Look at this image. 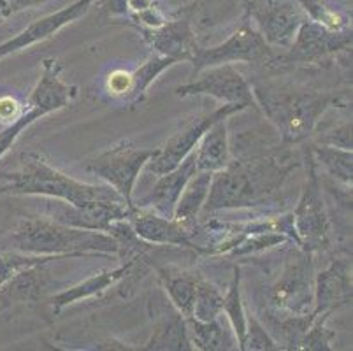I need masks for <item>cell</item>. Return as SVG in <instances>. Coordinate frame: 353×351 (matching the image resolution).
I'll use <instances>...</instances> for the list:
<instances>
[{"instance_id":"cell-1","label":"cell","mask_w":353,"mask_h":351,"mask_svg":"<svg viewBox=\"0 0 353 351\" xmlns=\"http://www.w3.org/2000/svg\"><path fill=\"white\" fill-rule=\"evenodd\" d=\"M299 162L288 150H271L246 159L230 160L213 174L202 212L250 209L272 204L288 174Z\"/></svg>"},{"instance_id":"cell-2","label":"cell","mask_w":353,"mask_h":351,"mask_svg":"<svg viewBox=\"0 0 353 351\" xmlns=\"http://www.w3.org/2000/svg\"><path fill=\"white\" fill-rule=\"evenodd\" d=\"M256 109L281 134L285 146L304 143L316 130L323 112L339 99L334 93L319 92L292 83H255L252 86Z\"/></svg>"},{"instance_id":"cell-3","label":"cell","mask_w":353,"mask_h":351,"mask_svg":"<svg viewBox=\"0 0 353 351\" xmlns=\"http://www.w3.org/2000/svg\"><path fill=\"white\" fill-rule=\"evenodd\" d=\"M9 250L28 255L109 257L121 255L120 243L99 230H86L51 220L50 217H23L6 237Z\"/></svg>"},{"instance_id":"cell-4","label":"cell","mask_w":353,"mask_h":351,"mask_svg":"<svg viewBox=\"0 0 353 351\" xmlns=\"http://www.w3.org/2000/svg\"><path fill=\"white\" fill-rule=\"evenodd\" d=\"M0 176L6 179V185L0 186V195H39L72 205L95 201H123L109 185L78 181L35 153L21 154L20 167Z\"/></svg>"},{"instance_id":"cell-5","label":"cell","mask_w":353,"mask_h":351,"mask_svg":"<svg viewBox=\"0 0 353 351\" xmlns=\"http://www.w3.org/2000/svg\"><path fill=\"white\" fill-rule=\"evenodd\" d=\"M41 66L43 72L28 97V111L21 112L20 118H16L4 130H0V159L11 150L12 144L30 125L69 106L78 93V86L67 85L62 79L63 66L57 58H44Z\"/></svg>"},{"instance_id":"cell-6","label":"cell","mask_w":353,"mask_h":351,"mask_svg":"<svg viewBox=\"0 0 353 351\" xmlns=\"http://www.w3.org/2000/svg\"><path fill=\"white\" fill-rule=\"evenodd\" d=\"M304 162H306V181L299 202L292 211V220H294L295 244L301 250L316 253L329 248L330 220L322 195L319 166L314 162L310 146L304 150Z\"/></svg>"},{"instance_id":"cell-7","label":"cell","mask_w":353,"mask_h":351,"mask_svg":"<svg viewBox=\"0 0 353 351\" xmlns=\"http://www.w3.org/2000/svg\"><path fill=\"white\" fill-rule=\"evenodd\" d=\"M159 153V148H139L136 144L121 141L114 146L108 148L102 153L83 162V169L101 178L125 201L128 208H134V186L141 170L146 163Z\"/></svg>"},{"instance_id":"cell-8","label":"cell","mask_w":353,"mask_h":351,"mask_svg":"<svg viewBox=\"0 0 353 351\" xmlns=\"http://www.w3.org/2000/svg\"><path fill=\"white\" fill-rule=\"evenodd\" d=\"M314 263L313 253L297 250L285 262L280 276L269 288V304L274 314L304 317L313 313Z\"/></svg>"},{"instance_id":"cell-9","label":"cell","mask_w":353,"mask_h":351,"mask_svg":"<svg viewBox=\"0 0 353 351\" xmlns=\"http://www.w3.org/2000/svg\"><path fill=\"white\" fill-rule=\"evenodd\" d=\"M274 58L272 48L265 43L255 25L250 21L248 14L243 18L239 27L232 32L227 41L213 48H199L192 58L194 76L210 67L225 63H248V66H268Z\"/></svg>"},{"instance_id":"cell-10","label":"cell","mask_w":353,"mask_h":351,"mask_svg":"<svg viewBox=\"0 0 353 351\" xmlns=\"http://www.w3.org/2000/svg\"><path fill=\"white\" fill-rule=\"evenodd\" d=\"M246 14L271 48H288L307 19L297 0H248Z\"/></svg>"},{"instance_id":"cell-11","label":"cell","mask_w":353,"mask_h":351,"mask_svg":"<svg viewBox=\"0 0 353 351\" xmlns=\"http://www.w3.org/2000/svg\"><path fill=\"white\" fill-rule=\"evenodd\" d=\"M194 81L181 85L174 90L178 97L208 95L223 104H241L245 108H255L252 85L243 74L230 63L204 69L194 76Z\"/></svg>"},{"instance_id":"cell-12","label":"cell","mask_w":353,"mask_h":351,"mask_svg":"<svg viewBox=\"0 0 353 351\" xmlns=\"http://www.w3.org/2000/svg\"><path fill=\"white\" fill-rule=\"evenodd\" d=\"M243 109L246 108L241 104H223L216 111L192 120L181 130L176 132L162 148H159V153L146 163L148 172L155 174V176H162V174L178 167L197 148L201 137L211 125L216 123L218 120L229 118V116L236 114V112L243 111Z\"/></svg>"},{"instance_id":"cell-13","label":"cell","mask_w":353,"mask_h":351,"mask_svg":"<svg viewBox=\"0 0 353 351\" xmlns=\"http://www.w3.org/2000/svg\"><path fill=\"white\" fill-rule=\"evenodd\" d=\"M352 30H330L307 18L287 48L288 63H320L352 48Z\"/></svg>"},{"instance_id":"cell-14","label":"cell","mask_w":353,"mask_h":351,"mask_svg":"<svg viewBox=\"0 0 353 351\" xmlns=\"http://www.w3.org/2000/svg\"><path fill=\"white\" fill-rule=\"evenodd\" d=\"M48 202V217L60 223L86 230H99L111 234L114 223L127 220L130 209L123 201H95L83 205H72L69 202Z\"/></svg>"},{"instance_id":"cell-15","label":"cell","mask_w":353,"mask_h":351,"mask_svg":"<svg viewBox=\"0 0 353 351\" xmlns=\"http://www.w3.org/2000/svg\"><path fill=\"white\" fill-rule=\"evenodd\" d=\"M144 43L152 48L157 54L172 58L178 62H192L195 51L199 50L195 39L194 27H192V11L183 12L181 16L172 19H165V23L157 28L136 27Z\"/></svg>"},{"instance_id":"cell-16","label":"cell","mask_w":353,"mask_h":351,"mask_svg":"<svg viewBox=\"0 0 353 351\" xmlns=\"http://www.w3.org/2000/svg\"><path fill=\"white\" fill-rule=\"evenodd\" d=\"M174 63L172 58L152 54L136 70H113L105 77V92L123 104L137 106L144 101L148 88L155 83L157 77Z\"/></svg>"},{"instance_id":"cell-17","label":"cell","mask_w":353,"mask_h":351,"mask_svg":"<svg viewBox=\"0 0 353 351\" xmlns=\"http://www.w3.org/2000/svg\"><path fill=\"white\" fill-rule=\"evenodd\" d=\"M94 2L95 0H76V2H72L67 8L59 9V11L43 16L37 21L30 23L20 34H16L14 37L8 39L4 43H0V60L9 57V54L25 50V48H30L34 44L43 43L46 39L53 37L57 32L65 28L67 25L74 23L76 19L83 18L90 11Z\"/></svg>"},{"instance_id":"cell-18","label":"cell","mask_w":353,"mask_h":351,"mask_svg":"<svg viewBox=\"0 0 353 351\" xmlns=\"http://www.w3.org/2000/svg\"><path fill=\"white\" fill-rule=\"evenodd\" d=\"M352 260L334 259L314 274L313 313H334L352 302Z\"/></svg>"},{"instance_id":"cell-19","label":"cell","mask_w":353,"mask_h":351,"mask_svg":"<svg viewBox=\"0 0 353 351\" xmlns=\"http://www.w3.org/2000/svg\"><path fill=\"white\" fill-rule=\"evenodd\" d=\"M128 223L134 234L143 243L160 244V246H179L194 250L192 232L179 225L174 218H167L159 214L146 205H134L128 212Z\"/></svg>"},{"instance_id":"cell-20","label":"cell","mask_w":353,"mask_h":351,"mask_svg":"<svg viewBox=\"0 0 353 351\" xmlns=\"http://www.w3.org/2000/svg\"><path fill=\"white\" fill-rule=\"evenodd\" d=\"M195 172H197V163H195V154L192 151L178 167L159 176V181L155 183L150 197L144 201L143 205H152L153 211H157L159 214L172 218L176 202H178L185 185L190 181Z\"/></svg>"},{"instance_id":"cell-21","label":"cell","mask_w":353,"mask_h":351,"mask_svg":"<svg viewBox=\"0 0 353 351\" xmlns=\"http://www.w3.org/2000/svg\"><path fill=\"white\" fill-rule=\"evenodd\" d=\"M136 260L128 259L127 262L121 263V265L114 267V269L102 270L99 274H94L92 278L85 279V281L78 283V285L70 286V288L63 290L60 294H57L54 297H51V305H53V313L59 314L63 308L67 305H72L79 301H85V299L95 297V295H101L102 292H105L108 288H111L113 285H117L120 279H123L125 276L130 272V269L134 267Z\"/></svg>"},{"instance_id":"cell-22","label":"cell","mask_w":353,"mask_h":351,"mask_svg":"<svg viewBox=\"0 0 353 351\" xmlns=\"http://www.w3.org/2000/svg\"><path fill=\"white\" fill-rule=\"evenodd\" d=\"M188 337L194 350L201 351H232L239 350L232 327L227 321L225 314L213 318L210 321H199L195 318H187Z\"/></svg>"},{"instance_id":"cell-23","label":"cell","mask_w":353,"mask_h":351,"mask_svg":"<svg viewBox=\"0 0 353 351\" xmlns=\"http://www.w3.org/2000/svg\"><path fill=\"white\" fill-rule=\"evenodd\" d=\"M227 120L229 118H223L211 125L199 141L197 148L194 150L197 170H208V172L214 174L230 162Z\"/></svg>"},{"instance_id":"cell-24","label":"cell","mask_w":353,"mask_h":351,"mask_svg":"<svg viewBox=\"0 0 353 351\" xmlns=\"http://www.w3.org/2000/svg\"><path fill=\"white\" fill-rule=\"evenodd\" d=\"M141 350L146 351H192L194 346L188 337L187 318L178 309L171 308L153 328L152 337Z\"/></svg>"},{"instance_id":"cell-25","label":"cell","mask_w":353,"mask_h":351,"mask_svg":"<svg viewBox=\"0 0 353 351\" xmlns=\"http://www.w3.org/2000/svg\"><path fill=\"white\" fill-rule=\"evenodd\" d=\"M157 274L165 288L169 301L172 308L178 309L179 313L185 318L192 314V305H194L195 290L197 283L201 279V274L197 270L179 269L176 265H163L157 267Z\"/></svg>"},{"instance_id":"cell-26","label":"cell","mask_w":353,"mask_h":351,"mask_svg":"<svg viewBox=\"0 0 353 351\" xmlns=\"http://www.w3.org/2000/svg\"><path fill=\"white\" fill-rule=\"evenodd\" d=\"M211 179H213V172L197 170L190 178V181L185 185L178 202H176L172 218L190 232L197 227V220L201 217L202 208L206 204L208 193H210Z\"/></svg>"},{"instance_id":"cell-27","label":"cell","mask_w":353,"mask_h":351,"mask_svg":"<svg viewBox=\"0 0 353 351\" xmlns=\"http://www.w3.org/2000/svg\"><path fill=\"white\" fill-rule=\"evenodd\" d=\"M41 267L43 265L23 269L0 286V304H32V302L39 301L44 286Z\"/></svg>"},{"instance_id":"cell-28","label":"cell","mask_w":353,"mask_h":351,"mask_svg":"<svg viewBox=\"0 0 353 351\" xmlns=\"http://www.w3.org/2000/svg\"><path fill=\"white\" fill-rule=\"evenodd\" d=\"M311 154H313L316 166H322L329 176L338 179L345 186L352 188L353 183V151L341 150V148L325 146V144H311Z\"/></svg>"},{"instance_id":"cell-29","label":"cell","mask_w":353,"mask_h":351,"mask_svg":"<svg viewBox=\"0 0 353 351\" xmlns=\"http://www.w3.org/2000/svg\"><path fill=\"white\" fill-rule=\"evenodd\" d=\"M221 313L225 314L227 321L232 327V332L236 336L237 344H241L245 341V332H246V308L243 304V295H241V270L239 267H234V276L232 281L229 285V292L223 295V308H221Z\"/></svg>"},{"instance_id":"cell-30","label":"cell","mask_w":353,"mask_h":351,"mask_svg":"<svg viewBox=\"0 0 353 351\" xmlns=\"http://www.w3.org/2000/svg\"><path fill=\"white\" fill-rule=\"evenodd\" d=\"M221 308H223V294L220 292V288L201 276L197 283V290H195L190 317L199 321H210L213 318L220 317Z\"/></svg>"},{"instance_id":"cell-31","label":"cell","mask_w":353,"mask_h":351,"mask_svg":"<svg viewBox=\"0 0 353 351\" xmlns=\"http://www.w3.org/2000/svg\"><path fill=\"white\" fill-rule=\"evenodd\" d=\"M69 257L63 255H28V253H20L14 250H2L0 251V286L6 281L21 272L23 269L34 265H46L53 260H65Z\"/></svg>"},{"instance_id":"cell-32","label":"cell","mask_w":353,"mask_h":351,"mask_svg":"<svg viewBox=\"0 0 353 351\" xmlns=\"http://www.w3.org/2000/svg\"><path fill=\"white\" fill-rule=\"evenodd\" d=\"M332 313L314 314L306 332L297 341V351H332V341L336 339V332L327 327Z\"/></svg>"},{"instance_id":"cell-33","label":"cell","mask_w":353,"mask_h":351,"mask_svg":"<svg viewBox=\"0 0 353 351\" xmlns=\"http://www.w3.org/2000/svg\"><path fill=\"white\" fill-rule=\"evenodd\" d=\"M297 2H299L301 8L306 11L307 18L316 21V23L323 25V27L336 32L352 30L350 16H346L345 12L341 11H336V9L327 6L322 0H297Z\"/></svg>"},{"instance_id":"cell-34","label":"cell","mask_w":353,"mask_h":351,"mask_svg":"<svg viewBox=\"0 0 353 351\" xmlns=\"http://www.w3.org/2000/svg\"><path fill=\"white\" fill-rule=\"evenodd\" d=\"M281 346L276 343L272 334L269 332L262 321L256 320V317L246 311V332L245 341L241 344V351H278Z\"/></svg>"},{"instance_id":"cell-35","label":"cell","mask_w":353,"mask_h":351,"mask_svg":"<svg viewBox=\"0 0 353 351\" xmlns=\"http://www.w3.org/2000/svg\"><path fill=\"white\" fill-rule=\"evenodd\" d=\"M319 144L341 148V150H352L353 148L352 121H343V123L336 125V127L323 132V134L319 137Z\"/></svg>"},{"instance_id":"cell-36","label":"cell","mask_w":353,"mask_h":351,"mask_svg":"<svg viewBox=\"0 0 353 351\" xmlns=\"http://www.w3.org/2000/svg\"><path fill=\"white\" fill-rule=\"evenodd\" d=\"M23 112V108L14 97H2L0 99V121H8V123H12L16 118H20V114Z\"/></svg>"},{"instance_id":"cell-37","label":"cell","mask_w":353,"mask_h":351,"mask_svg":"<svg viewBox=\"0 0 353 351\" xmlns=\"http://www.w3.org/2000/svg\"><path fill=\"white\" fill-rule=\"evenodd\" d=\"M48 0H6V8L2 11V18H9V16H14L21 11H27V9L41 8V6L46 4Z\"/></svg>"},{"instance_id":"cell-38","label":"cell","mask_w":353,"mask_h":351,"mask_svg":"<svg viewBox=\"0 0 353 351\" xmlns=\"http://www.w3.org/2000/svg\"><path fill=\"white\" fill-rule=\"evenodd\" d=\"M99 8L108 16H128L127 0H99Z\"/></svg>"},{"instance_id":"cell-39","label":"cell","mask_w":353,"mask_h":351,"mask_svg":"<svg viewBox=\"0 0 353 351\" xmlns=\"http://www.w3.org/2000/svg\"><path fill=\"white\" fill-rule=\"evenodd\" d=\"M153 6H157L155 0H127L128 12L146 11V9L153 8Z\"/></svg>"},{"instance_id":"cell-40","label":"cell","mask_w":353,"mask_h":351,"mask_svg":"<svg viewBox=\"0 0 353 351\" xmlns=\"http://www.w3.org/2000/svg\"><path fill=\"white\" fill-rule=\"evenodd\" d=\"M6 8V0H0V16H2V11Z\"/></svg>"},{"instance_id":"cell-41","label":"cell","mask_w":353,"mask_h":351,"mask_svg":"<svg viewBox=\"0 0 353 351\" xmlns=\"http://www.w3.org/2000/svg\"><path fill=\"white\" fill-rule=\"evenodd\" d=\"M246 2H248V0H243V4H246Z\"/></svg>"}]
</instances>
